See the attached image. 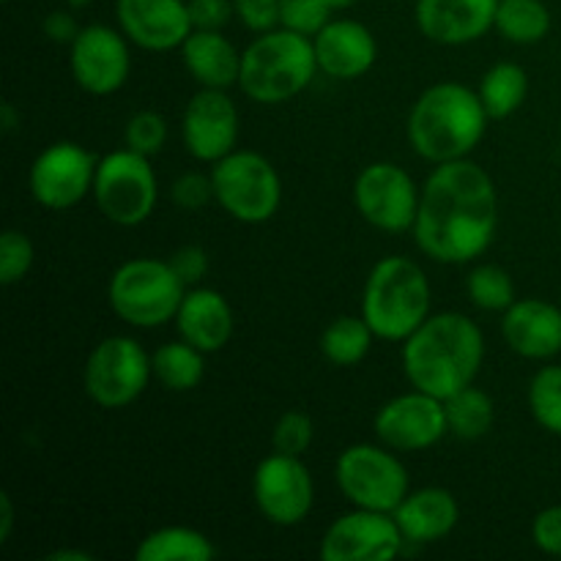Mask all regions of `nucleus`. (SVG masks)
<instances>
[{"mask_svg": "<svg viewBox=\"0 0 561 561\" xmlns=\"http://www.w3.org/2000/svg\"><path fill=\"white\" fill-rule=\"evenodd\" d=\"M499 195L491 175L469 159L438 164L420 195L414 239L438 263H469L491 247Z\"/></svg>", "mask_w": 561, "mask_h": 561, "instance_id": "nucleus-1", "label": "nucleus"}, {"mask_svg": "<svg viewBox=\"0 0 561 561\" xmlns=\"http://www.w3.org/2000/svg\"><path fill=\"white\" fill-rule=\"evenodd\" d=\"M482 356L480 327L460 312H438L405 340L403 367L414 389L447 400L474 383Z\"/></svg>", "mask_w": 561, "mask_h": 561, "instance_id": "nucleus-2", "label": "nucleus"}, {"mask_svg": "<svg viewBox=\"0 0 561 561\" xmlns=\"http://www.w3.org/2000/svg\"><path fill=\"white\" fill-rule=\"evenodd\" d=\"M485 126L488 113L480 93L460 82H438L411 110L409 142L427 162H455L480 146Z\"/></svg>", "mask_w": 561, "mask_h": 561, "instance_id": "nucleus-3", "label": "nucleus"}, {"mask_svg": "<svg viewBox=\"0 0 561 561\" xmlns=\"http://www.w3.org/2000/svg\"><path fill=\"white\" fill-rule=\"evenodd\" d=\"M362 318L376 337L409 340L431 318V285L411 257H383L373 266L362 296Z\"/></svg>", "mask_w": 561, "mask_h": 561, "instance_id": "nucleus-4", "label": "nucleus"}, {"mask_svg": "<svg viewBox=\"0 0 561 561\" xmlns=\"http://www.w3.org/2000/svg\"><path fill=\"white\" fill-rule=\"evenodd\" d=\"M318 69L316 44L310 36L288 31H268L241 55V91L261 104H279L299 96Z\"/></svg>", "mask_w": 561, "mask_h": 561, "instance_id": "nucleus-5", "label": "nucleus"}, {"mask_svg": "<svg viewBox=\"0 0 561 561\" xmlns=\"http://www.w3.org/2000/svg\"><path fill=\"white\" fill-rule=\"evenodd\" d=\"M186 285L168 261L135 257L110 279V307L115 316L140 329L162 327L179 316Z\"/></svg>", "mask_w": 561, "mask_h": 561, "instance_id": "nucleus-6", "label": "nucleus"}, {"mask_svg": "<svg viewBox=\"0 0 561 561\" xmlns=\"http://www.w3.org/2000/svg\"><path fill=\"white\" fill-rule=\"evenodd\" d=\"M211 179L214 197L239 222H266L277 214L279 201H283L277 170L255 151H233L214 162Z\"/></svg>", "mask_w": 561, "mask_h": 561, "instance_id": "nucleus-7", "label": "nucleus"}, {"mask_svg": "<svg viewBox=\"0 0 561 561\" xmlns=\"http://www.w3.org/2000/svg\"><path fill=\"white\" fill-rule=\"evenodd\" d=\"M93 197H96L99 211L110 222L124 225V228L146 222L159 197L157 175H153L148 157L131 151V148L107 153L96 164Z\"/></svg>", "mask_w": 561, "mask_h": 561, "instance_id": "nucleus-8", "label": "nucleus"}, {"mask_svg": "<svg viewBox=\"0 0 561 561\" xmlns=\"http://www.w3.org/2000/svg\"><path fill=\"white\" fill-rule=\"evenodd\" d=\"M337 485L348 502L376 513H394L409 496L405 466L392 453L373 444H356L340 455Z\"/></svg>", "mask_w": 561, "mask_h": 561, "instance_id": "nucleus-9", "label": "nucleus"}, {"mask_svg": "<svg viewBox=\"0 0 561 561\" xmlns=\"http://www.w3.org/2000/svg\"><path fill=\"white\" fill-rule=\"evenodd\" d=\"M153 365L131 337H107L91 351L85 365V392L102 409H124L148 387Z\"/></svg>", "mask_w": 561, "mask_h": 561, "instance_id": "nucleus-10", "label": "nucleus"}, {"mask_svg": "<svg viewBox=\"0 0 561 561\" xmlns=\"http://www.w3.org/2000/svg\"><path fill=\"white\" fill-rule=\"evenodd\" d=\"M354 201L362 217L383 233L414 230L420 195L411 175L398 164L376 162L362 170L356 179Z\"/></svg>", "mask_w": 561, "mask_h": 561, "instance_id": "nucleus-11", "label": "nucleus"}, {"mask_svg": "<svg viewBox=\"0 0 561 561\" xmlns=\"http://www.w3.org/2000/svg\"><path fill=\"white\" fill-rule=\"evenodd\" d=\"M252 496L263 518L277 526H296L310 515L316 488L310 471L299 458L274 453L257 463Z\"/></svg>", "mask_w": 561, "mask_h": 561, "instance_id": "nucleus-12", "label": "nucleus"}, {"mask_svg": "<svg viewBox=\"0 0 561 561\" xmlns=\"http://www.w3.org/2000/svg\"><path fill=\"white\" fill-rule=\"evenodd\" d=\"M403 546L405 537L392 513L359 507L329 526L318 553L323 561H387Z\"/></svg>", "mask_w": 561, "mask_h": 561, "instance_id": "nucleus-13", "label": "nucleus"}, {"mask_svg": "<svg viewBox=\"0 0 561 561\" xmlns=\"http://www.w3.org/2000/svg\"><path fill=\"white\" fill-rule=\"evenodd\" d=\"M96 164V159L77 142H55L33 162L31 195L36 197L38 206L66 211L93 190Z\"/></svg>", "mask_w": 561, "mask_h": 561, "instance_id": "nucleus-14", "label": "nucleus"}, {"mask_svg": "<svg viewBox=\"0 0 561 561\" xmlns=\"http://www.w3.org/2000/svg\"><path fill=\"white\" fill-rule=\"evenodd\" d=\"M376 433L387 447L400 453L431 449L449 433L444 400L427 392H409L389 400L376 414Z\"/></svg>", "mask_w": 561, "mask_h": 561, "instance_id": "nucleus-15", "label": "nucleus"}, {"mask_svg": "<svg viewBox=\"0 0 561 561\" xmlns=\"http://www.w3.org/2000/svg\"><path fill=\"white\" fill-rule=\"evenodd\" d=\"M129 44L113 27L88 25L71 42V75L77 85L93 96L118 91L129 77Z\"/></svg>", "mask_w": 561, "mask_h": 561, "instance_id": "nucleus-16", "label": "nucleus"}, {"mask_svg": "<svg viewBox=\"0 0 561 561\" xmlns=\"http://www.w3.org/2000/svg\"><path fill=\"white\" fill-rule=\"evenodd\" d=\"M184 146L201 162H219L239 142V110L222 88H203L184 110Z\"/></svg>", "mask_w": 561, "mask_h": 561, "instance_id": "nucleus-17", "label": "nucleus"}, {"mask_svg": "<svg viewBox=\"0 0 561 561\" xmlns=\"http://www.w3.org/2000/svg\"><path fill=\"white\" fill-rule=\"evenodd\" d=\"M118 22L131 44L153 53L181 47L195 31L184 0H118Z\"/></svg>", "mask_w": 561, "mask_h": 561, "instance_id": "nucleus-18", "label": "nucleus"}, {"mask_svg": "<svg viewBox=\"0 0 561 561\" xmlns=\"http://www.w3.org/2000/svg\"><path fill=\"white\" fill-rule=\"evenodd\" d=\"M499 0H416V25L431 42L471 44L496 27Z\"/></svg>", "mask_w": 561, "mask_h": 561, "instance_id": "nucleus-19", "label": "nucleus"}, {"mask_svg": "<svg viewBox=\"0 0 561 561\" xmlns=\"http://www.w3.org/2000/svg\"><path fill=\"white\" fill-rule=\"evenodd\" d=\"M318 69L334 80H356L376 64V38L362 22L334 20L316 33Z\"/></svg>", "mask_w": 561, "mask_h": 561, "instance_id": "nucleus-20", "label": "nucleus"}, {"mask_svg": "<svg viewBox=\"0 0 561 561\" xmlns=\"http://www.w3.org/2000/svg\"><path fill=\"white\" fill-rule=\"evenodd\" d=\"M502 334L524 359H553L561 354V310L546 299L515 301L504 310Z\"/></svg>", "mask_w": 561, "mask_h": 561, "instance_id": "nucleus-21", "label": "nucleus"}, {"mask_svg": "<svg viewBox=\"0 0 561 561\" xmlns=\"http://www.w3.org/2000/svg\"><path fill=\"white\" fill-rule=\"evenodd\" d=\"M175 327H179L181 340L201 348L203 354H214L225 348L233 334V310L219 290L186 288Z\"/></svg>", "mask_w": 561, "mask_h": 561, "instance_id": "nucleus-22", "label": "nucleus"}, {"mask_svg": "<svg viewBox=\"0 0 561 561\" xmlns=\"http://www.w3.org/2000/svg\"><path fill=\"white\" fill-rule=\"evenodd\" d=\"M392 515L409 546H431L458 526L460 507L444 488H422L409 493Z\"/></svg>", "mask_w": 561, "mask_h": 561, "instance_id": "nucleus-23", "label": "nucleus"}, {"mask_svg": "<svg viewBox=\"0 0 561 561\" xmlns=\"http://www.w3.org/2000/svg\"><path fill=\"white\" fill-rule=\"evenodd\" d=\"M181 55L190 75L203 88L228 91L241 77V55L219 31H192L181 44Z\"/></svg>", "mask_w": 561, "mask_h": 561, "instance_id": "nucleus-24", "label": "nucleus"}, {"mask_svg": "<svg viewBox=\"0 0 561 561\" xmlns=\"http://www.w3.org/2000/svg\"><path fill=\"white\" fill-rule=\"evenodd\" d=\"M137 561H211L217 548L203 531L186 526H164L137 546Z\"/></svg>", "mask_w": 561, "mask_h": 561, "instance_id": "nucleus-25", "label": "nucleus"}, {"mask_svg": "<svg viewBox=\"0 0 561 561\" xmlns=\"http://www.w3.org/2000/svg\"><path fill=\"white\" fill-rule=\"evenodd\" d=\"M153 376L159 378L164 389L170 392H190L203 381V351L192 343H164L153 351L151 356Z\"/></svg>", "mask_w": 561, "mask_h": 561, "instance_id": "nucleus-26", "label": "nucleus"}, {"mask_svg": "<svg viewBox=\"0 0 561 561\" xmlns=\"http://www.w3.org/2000/svg\"><path fill=\"white\" fill-rule=\"evenodd\" d=\"M373 337H376V332H373L365 318L340 316L323 329L321 351L332 365L354 367L367 356Z\"/></svg>", "mask_w": 561, "mask_h": 561, "instance_id": "nucleus-27", "label": "nucleus"}, {"mask_svg": "<svg viewBox=\"0 0 561 561\" xmlns=\"http://www.w3.org/2000/svg\"><path fill=\"white\" fill-rule=\"evenodd\" d=\"M529 77L518 64H496L480 82V99L488 118H507L524 104Z\"/></svg>", "mask_w": 561, "mask_h": 561, "instance_id": "nucleus-28", "label": "nucleus"}, {"mask_svg": "<svg viewBox=\"0 0 561 561\" xmlns=\"http://www.w3.org/2000/svg\"><path fill=\"white\" fill-rule=\"evenodd\" d=\"M496 27L515 44H537L551 31V11L542 0H499Z\"/></svg>", "mask_w": 561, "mask_h": 561, "instance_id": "nucleus-29", "label": "nucleus"}, {"mask_svg": "<svg viewBox=\"0 0 561 561\" xmlns=\"http://www.w3.org/2000/svg\"><path fill=\"white\" fill-rule=\"evenodd\" d=\"M444 411H447L449 433L466 442L482 438L493 425V400L477 387H466L444 400Z\"/></svg>", "mask_w": 561, "mask_h": 561, "instance_id": "nucleus-30", "label": "nucleus"}, {"mask_svg": "<svg viewBox=\"0 0 561 561\" xmlns=\"http://www.w3.org/2000/svg\"><path fill=\"white\" fill-rule=\"evenodd\" d=\"M529 409L537 425L561 436V365H546L529 383Z\"/></svg>", "mask_w": 561, "mask_h": 561, "instance_id": "nucleus-31", "label": "nucleus"}, {"mask_svg": "<svg viewBox=\"0 0 561 561\" xmlns=\"http://www.w3.org/2000/svg\"><path fill=\"white\" fill-rule=\"evenodd\" d=\"M469 299L474 301L480 310L504 312L515 305V285L513 277L504 272L502 266H477L469 274Z\"/></svg>", "mask_w": 561, "mask_h": 561, "instance_id": "nucleus-32", "label": "nucleus"}, {"mask_svg": "<svg viewBox=\"0 0 561 561\" xmlns=\"http://www.w3.org/2000/svg\"><path fill=\"white\" fill-rule=\"evenodd\" d=\"M126 148L142 153V157H153L162 151L164 140H168V121L153 110H142V113L131 115L126 124Z\"/></svg>", "mask_w": 561, "mask_h": 561, "instance_id": "nucleus-33", "label": "nucleus"}, {"mask_svg": "<svg viewBox=\"0 0 561 561\" xmlns=\"http://www.w3.org/2000/svg\"><path fill=\"white\" fill-rule=\"evenodd\" d=\"M332 5L327 0H279V25L301 36H316L329 22Z\"/></svg>", "mask_w": 561, "mask_h": 561, "instance_id": "nucleus-34", "label": "nucleus"}, {"mask_svg": "<svg viewBox=\"0 0 561 561\" xmlns=\"http://www.w3.org/2000/svg\"><path fill=\"white\" fill-rule=\"evenodd\" d=\"M33 244L20 230H5L0 236V283L14 285L31 272Z\"/></svg>", "mask_w": 561, "mask_h": 561, "instance_id": "nucleus-35", "label": "nucleus"}, {"mask_svg": "<svg viewBox=\"0 0 561 561\" xmlns=\"http://www.w3.org/2000/svg\"><path fill=\"white\" fill-rule=\"evenodd\" d=\"M272 444L274 453L301 458L312 444V420L305 411H288V414L279 416L277 425H274Z\"/></svg>", "mask_w": 561, "mask_h": 561, "instance_id": "nucleus-36", "label": "nucleus"}, {"mask_svg": "<svg viewBox=\"0 0 561 561\" xmlns=\"http://www.w3.org/2000/svg\"><path fill=\"white\" fill-rule=\"evenodd\" d=\"M214 197V179L211 175H203L190 170V173H181L179 179L170 184V201L175 203L184 211H197V208L206 206Z\"/></svg>", "mask_w": 561, "mask_h": 561, "instance_id": "nucleus-37", "label": "nucleus"}, {"mask_svg": "<svg viewBox=\"0 0 561 561\" xmlns=\"http://www.w3.org/2000/svg\"><path fill=\"white\" fill-rule=\"evenodd\" d=\"M195 31H222L236 14L233 0H186Z\"/></svg>", "mask_w": 561, "mask_h": 561, "instance_id": "nucleus-38", "label": "nucleus"}, {"mask_svg": "<svg viewBox=\"0 0 561 561\" xmlns=\"http://www.w3.org/2000/svg\"><path fill=\"white\" fill-rule=\"evenodd\" d=\"M236 16L250 31L268 33L279 25V0H233Z\"/></svg>", "mask_w": 561, "mask_h": 561, "instance_id": "nucleus-39", "label": "nucleus"}, {"mask_svg": "<svg viewBox=\"0 0 561 561\" xmlns=\"http://www.w3.org/2000/svg\"><path fill=\"white\" fill-rule=\"evenodd\" d=\"M168 263H170V268L179 274V279L186 285V288H195V285L201 283L208 272L206 250L197 244H186V247H181V250H175L173 255L168 257Z\"/></svg>", "mask_w": 561, "mask_h": 561, "instance_id": "nucleus-40", "label": "nucleus"}, {"mask_svg": "<svg viewBox=\"0 0 561 561\" xmlns=\"http://www.w3.org/2000/svg\"><path fill=\"white\" fill-rule=\"evenodd\" d=\"M531 537L542 553L561 557V507H548L537 513L535 524H531Z\"/></svg>", "mask_w": 561, "mask_h": 561, "instance_id": "nucleus-41", "label": "nucleus"}, {"mask_svg": "<svg viewBox=\"0 0 561 561\" xmlns=\"http://www.w3.org/2000/svg\"><path fill=\"white\" fill-rule=\"evenodd\" d=\"M44 33H47L49 42L55 44H71L80 36L82 27H77L75 16L66 14V11H53V14L44 16Z\"/></svg>", "mask_w": 561, "mask_h": 561, "instance_id": "nucleus-42", "label": "nucleus"}, {"mask_svg": "<svg viewBox=\"0 0 561 561\" xmlns=\"http://www.w3.org/2000/svg\"><path fill=\"white\" fill-rule=\"evenodd\" d=\"M14 529V504L9 493H0V542H5Z\"/></svg>", "mask_w": 561, "mask_h": 561, "instance_id": "nucleus-43", "label": "nucleus"}, {"mask_svg": "<svg viewBox=\"0 0 561 561\" xmlns=\"http://www.w3.org/2000/svg\"><path fill=\"white\" fill-rule=\"evenodd\" d=\"M0 121H3V131H14V129H16V124H20V118H16L14 104L5 102L3 107H0Z\"/></svg>", "mask_w": 561, "mask_h": 561, "instance_id": "nucleus-44", "label": "nucleus"}, {"mask_svg": "<svg viewBox=\"0 0 561 561\" xmlns=\"http://www.w3.org/2000/svg\"><path fill=\"white\" fill-rule=\"evenodd\" d=\"M49 561H91V553L85 551H55Z\"/></svg>", "mask_w": 561, "mask_h": 561, "instance_id": "nucleus-45", "label": "nucleus"}, {"mask_svg": "<svg viewBox=\"0 0 561 561\" xmlns=\"http://www.w3.org/2000/svg\"><path fill=\"white\" fill-rule=\"evenodd\" d=\"M329 5H332V11H343V9H348V5H354L356 0H327Z\"/></svg>", "mask_w": 561, "mask_h": 561, "instance_id": "nucleus-46", "label": "nucleus"}, {"mask_svg": "<svg viewBox=\"0 0 561 561\" xmlns=\"http://www.w3.org/2000/svg\"><path fill=\"white\" fill-rule=\"evenodd\" d=\"M88 3H93V0H69L71 9H85Z\"/></svg>", "mask_w": 561, "mask_h": 561, "instance_id": "nucleus-47", "label": "nucleus"}, {"mask_svg": "<svg viewBox=\"0 0 561 561\" xmlns=\"http://www.w3.org/2000/svg\"><path fill=\"white\" fill-rule=\"evenodd\" d=\"M3 3H9V0H3Z\"/></svg>", "mask_w": 561, "mask_h": 561, "instance_id": "nucleus-48", "label": "nucleus"}]
</instances>
